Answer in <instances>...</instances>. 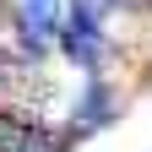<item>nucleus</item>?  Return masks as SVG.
<instances>
[{
    "label": "nucleus",
    "instance_id": "f257e3e1",
    "mask_svg": "<svg viewBox=\"0 0 152 152\" xmlns=\"http://www.w3.org/2000/svg\"><path fill=\"white\" fill-rule=\"evenodd\" d=\"M60 44H65V54H71L76 65H92V60L103 54V38H98V27H92V22H76V16H71V27L60 33Z\"/></svg>",
    "mask_w": 152,
    "mask_h": 152
},
{
    "label": "nucleus",
    "instance_id": "f03ea898",
    "mask_svg": "<svg viewBox=\"0 0 152 152\" xmlns=\"http://www.w3.org/2000/svg\"><path fill=\"white\" fill-rule=\"evenodd\" d=\"M109 103H114V92H109L103 82H92V87H87V98L76 103V136H82L87 125H103V120H109Z\"/></svg>",
    "mask_w": 152,
    "mask_h": 152
},
{
    "label": "nucleus",
    "instance_id": "7ed1b4c3",
    "mask_svg": "<svg viewBox=\"0 0 152 152\" xmlns=\"http://www.w3.org/2000/svg\"><path fill=\"white\" fill-rule=\"evenodd\" d=\"M6 152H60V141H54L44 125H22V130H16V141H11Z\"/></svg>",
    "mask_w": 152,
    "mask_h": 152
},
{
    "label": "nucleus",
    "instance_id": "20e7f679",
    "mask_svg": "<svg viewBox=\"0 0 152 152\" xmlns=\"http://www.w3.org/2000/svg\"><path fill=\"white\" fill-rule=\"evenodd\" d=\"M54 6H60V0H27V27L54 33Z\"/></svg>",
    "mask_w": 152,
    "mask_h": 152
}]
</instances>
